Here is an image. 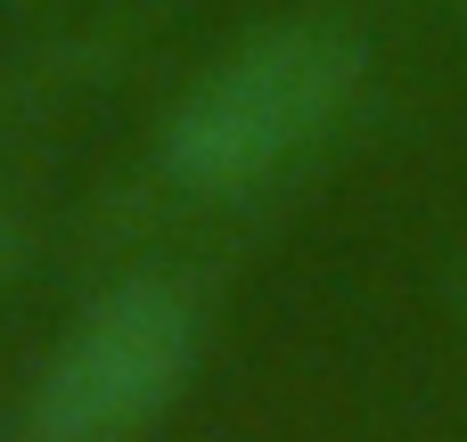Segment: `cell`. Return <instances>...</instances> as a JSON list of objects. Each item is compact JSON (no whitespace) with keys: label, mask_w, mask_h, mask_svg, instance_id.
Listing matches in <instances>:
<instances>
[{"label":"cell","mask_w":467,"mask_h":442,"mask_svg":"<svg viewBox=\"0 0 467 442\" xmlns=\"http://www.w3.org/2000/svg\"><path fill=\"white\" fill-rule=\"evenodd\" d=\"M369 49L337 16H287L246 33L222 66H205L164 115L156 164L189 197H246L304 164L361 98Z\"/></svg>","instance_id":"cell-1"},{"label":"cell","mask_w":467,"mask_h":442,"mask_svg":"<svg viewBox=\"0 0 467 442\" xmlns=\"http://www.w3.org/2000/svg\"><path fill=\"white\" fill-rule=\"evenodd\" d=\"M205 312L181 279H115L33 369L8 442H140L197 377Z\"/></svg>","instance_id":"cell-2"}]
</instances>
